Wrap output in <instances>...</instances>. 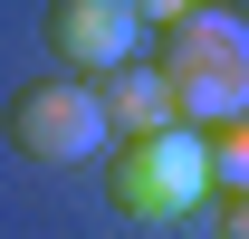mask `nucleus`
Segmentation results:
<instances>
[{
  "mask_svg": "<svg viewBox=\"0 0 249 239\" xmlns=\"http://www.w3.org/2000/svg\"><path fill=\"white\" fill-rule=\"evenodd\" d=\"M211 134H192V124H163V134H144V144H115V172H106V201L124 210V220H144V230H163V220H182V210H211Z\"/></svg>",
  "mask_w": 249,
  "mask_h": 239,
  "instance_id": "nucleus-2",
  "label": "nucleus"
},
{
  "mask_svg": "<svg viewBox=\"0 0 249 239\" xmlns=\"http://www.w3.org/2000/svg\"><path fill=\"white\" fill-rule=\"evenodd\" d=\"M48 48L58 77H115L144 58V19L124 0H48Z\"/></svg>",
  "mask_w": 249,
  "mask_h": 239,
  "instance_id": "nucleus-4",
  "label": "nucleus"
},
{
  "mask_svg": "<svg viewBox=\"0 0 249 239\" xmlns=\"http://www.w3.org/2000/svg\"><path fill=\"white\" fill-rule=\"evenodd\" d=\"M154 67L173 77V105H182V124H192V134L240 124V115H249V10L201 0L192 19H173V29H163Z\"/></svg>",
  "mask_w": 249,
  "mask_h": 239,
  "instance_id": "nucleus-1",
  "label": "nucleus"
},
{
  "mask_svg": "<svg viewBox=\"0 0 249 239\" xmlns=\"http://www.w3.org/2000/svg\"><path fill=\"white\" fill-rule=\"evenodd\" d=\"M10 153L19 163H38V172H67V163H96L106 153V96H96V77H38V86L10 96Z\"/></svg>",
  "mask_w": 249,
  "mask_h": 239,
  "instance_id": "nucleus-3",
  "label": "nucleus"
},
{
  "mask_svg": "<svg viewBox=\"0 0 249 239\" xmlns=\"http://www.w3.org/2000/svg\"><path fill=\"white\" fill-rule=\"evenodd\" d=\"M96 96H106L115 144H144V134H163V124H182V105H173V77H163L154 58H134V67H115V77H96Z\"/></svg>",
  "mask_w": 249,
  "mask_h": 239,
  "instance_id": "nucleus-5",
  "label": "nucleus"
},
{
  "mask_svg": "<svg viewBox=\"0 0 249 239\" xmlns=\"http://www.w3.org/2000/svg\"><path fill=\"white\" fill-rule=\"evenodd\" d=\"M211 182H220V191H249V115L211 134Z\"/></svg>",
  "mask_w": 249,
  "mask_h": 239,
  "instance_id": "nucleus-6",
  "label": "nucleus"
},
{
  "mask_svg": "<svg viewBox=\"0 0 249 239\" xmlns=\"http://www.w3.org/2000/svg\"><path fill=\"white\" fill-rule=\"evenodd\" d=\"M124 10H134V19H144V29H173V19H192V10H201V0H124Z\"/></svg>",
  "mask_w": 249,
  "mask_h": 239,
  "instance_id": "nucleus-7",
  "label": "nucleus"
},
{
  "mask_svg": "<svg viewBox=\"0 0 249 239\" xmlns=\"http://www.w3.org/2000/svg\"><path fill=\"white\" fill-rule=\"evenodd\" d=\"M211 220H220V239H249V191H220Z\"/></svg>",
  "mask_w": 249,
  "mask_h": 239,
  "instance_id": "nucleus-8",
  "label": "nucleus"
}]
</instances>
